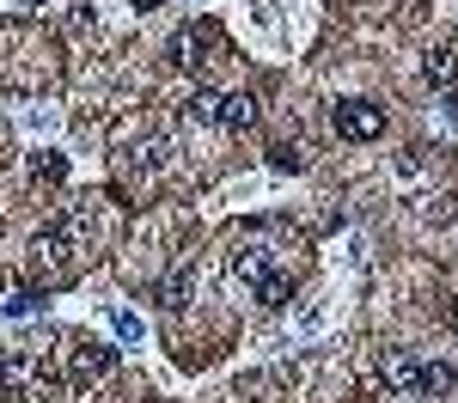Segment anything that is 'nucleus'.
I'll return each mask as SVG.
<instances>
[{"label":"nucleus","instance_id":"1","mask_svg":"<svg viewBox=\"0 0 458 403\" xmlns=\"http://www.w3.org/2000/svg\"><path fill=\"white\" fill-rule=\"evenodd\" d=\"M233 275L245 281V293L257 306H287V293H293V275L282 269L276 245H263V239H250V245L233 251Z\"/></svg>","mask_w":458,"mask_h":403},{"label":"nucleus","instance_id":"2","mask_svg":"<svg viewBox=\"0 0 458 403\" xmlns=\"http://www.w3.org/2000/svg\"><path fill=\"white\" fill-rule=\"evenodd\" d=\"M55 385V366H49V348L37 342H19L0 355V403H31Z\"/></svg>","mask_w":458,"mask_h":403},{"label":"nucleus","instance_id":"3","mask_svg":"<svg viewBox=\"0 0 458 403\" xmlns=\"http://www.w3.org/2000/svg\"><path fill=\"white\" fill-rule=\"evenodd\" d=\"M80 239V220H55L49 232H37L31 239V275H62L68 269V245Z\"/></svg>","mask_w":458,"mask_h":403},{"label":"nucleus","instance_id":"4","mask_svg":"<svg viewBox=\"0 0 458 403\" xmlns=\"http://www.w3.org/2000/svg\"><path fill=\"white\" fill-rule=\"evenodd\" d=\"M336 135L343 141H379L386 135V110L367 105V98H343L336 105Z\"/></svg>","mask_w":458,"mask_h":403},{"label":"nucleus","instance_id":"5","mask_svg":"<svg viewBox=\"0 0 458 403\" xmlns=\"http://www.w3.org/2000/svg\"><path fill=\"white\" fill-rule=\"evenodd\" d=\"M214 49H220V31H214V25H183V31L172 37V62L177 68H208V62H220V55H214Z\"/></svg>","mask_w":458,"mask_h":403},{"label":"nucleus","instance_id":"6","mask_svg":"<svg viewBox=\"0 0 458 403\" xmlns=\"http://www.w3.org/2000/svg\"><path fill=\"white\" fill-rule=\"evenodd\" d=\"M110 366H116V348H105V342H80V348H73V366H68V385L86 391L92 379H105Z\"/></svg>","mask_w":458,"mask_h":403},{"label":"nucleus","instance_id":"7","mask_svg":"<svg viewBox=\"0 0 458 403\" xmlns=\"http://www.w3.org/2000/svg\"><path fill=\"white\" fill-rule=\"evenodd\" d=\"M453 385H458V373L446 361H428V366H416V385L410 391H422V398H453Z\"/></svg>","mask_w":458,"mask_h":403},{"label":"nucleus","instance_id":"8","mask_svg":"<svg viewBox=\"0 0 458 403\" xmlns=\"http://www.w3.org/2000/svg\"><path fill=\"white\" fill-rule=\"evenodd\" d=\"M250 122H257V98H250V92L220 98V129H250Z\"/></svg>","mask_w":458,"mask_h":403},{"label":"nucleus","instance_id":"9","mask_svg":"<svg viewBox=\"0 0 458 403\" xmlns=\"http://www.w3.org/2000/svg\"><path fill=\"white\" fill-rule=\"evenodd\" d=\"M422 73H428V86H458V49H428Z\"/></svg>","mask_w":458,"mask_h":403},{"label":"nucleus","instance_id":"10","mask_svg":"<svg viewBox=\"0 0 458 403\" xmlns=\"http://www.w3.org/2000/svg\"><path fill=\"white\" fill-rule=\"evenodd\" d=\"M416 366H422L416 355H403V348H391V355H386V379L397 385V391H410V385H416Z\"/></svg>","mask_w":458,"mask_h":403},{"label":"nucleus","instance_id":"11","mask_svg":"<svg viewBox=\"0 0 458 403\" xmlns=\"http://www.w3.org/2000/svg\"><path fill=\"white\" fill-rule=\"evenodd\" d=\"M190 288H196V275H190V269H172V275H165V281H159V306H183V299H190Z\"/></svg>","mask_w":458,"mask_h":403},{"label":"nucleus","instance_id":"12","mask_svg":"<svg viewBox=\"0 0 458 403\" xmlns=\"http://www.w3.org/2000/svg\"><path fill=\"white\" fill-rule=\"evenodd\" d=\"M183 116H190V122H220V92H190Z\"/></svg>","mask_w":458,"mask_h":403},{"label":"nucleus","instance_id":"13","mask_svg":"<svg viewBox=\"0 0 458 403\" xmlns=\"http://www.w3.org/2000/svg\"><path fill=\"white\" fill-rule=\"evenodd\" d=\"M31 312H37V293H25V288L0 299V318H31Z\"/></svg>","mask_w":458,"mask_h":403},{"label":"nucleus","instance_id":"14","mask_svg":"<svg viewBox=\"0 0 458 403\" xmlns=\"http://www.w3.org/2000/svg\"><path fill=\"white\" fill-rule=\"evenodd\" d=\"M110 330H116L123 342H141V318H135V312H116V318H110Z\"/></svg>","mask_w":458,"mask_h":403},{"label":"nucleus","instance_id":"15","mask_svg":"<svg viewBox=\"0 0 458 403\" xmlns=\"http://www.w3.org/2000/svg\"><path fill=\"white\" fill-rule=\"evenodd\" d=\"M453 214H458V196H434L422 208V220H453Z\"/></svg>","mask_w":458,"mask_h":403},{"label":"nucleus","instance_id":"16","mask_svg":"<svg viewBox=\"0 0 458 403\" xmlns=\"http://www.w3.org/2000/svg\"><path fill=\"white\" fill-rule=\"evenodd\" d=\"M37 172H43V178H62V172H68V159H55V153H37Z\"/></svg>","mask_w":458,"mask_h":403},{"label":"nucleus","instance_id":"17","mask_svg":"<svg viewBox=\"0 0 458 403\" xmlns=\"http://www.w3.org/2000/svg\"><path fill=\"white\" fill-rule=\"evenodd\" d=\"M135 6H141V13H153V6H165V0H135Z\"/></svg>","mask_w":458,"mask_h":403}]
</instances>
